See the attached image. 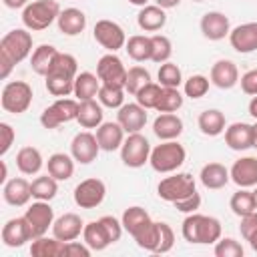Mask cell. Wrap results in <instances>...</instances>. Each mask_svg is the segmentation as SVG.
I'll list each match as a JSON object with an SVG mask.
<instances>
[{"label":"cell","instance_id":"ab89813d","mask_svg":"<svg viewBox=\"0 0 257 257\" xmlns=\"http://www.w3.org/2000/svg\"><path fill=\"white\" fill-rule=\"evenodd\" d=\"M181 106H183V94L179 92V88L163 86L155 110H159V112H177Z\"/></svg>","mask_w":257,"mask_h":257},{"label":"cell","instance_id":"11a10c76","mask_svg":"<svg viewBox=\"0 0 257 257\" xmlns=\"http://www.w3.org/2000/svg\"><path fill=\"white\" fill-rule=\"evenodd\" d=\"M92 253V249L82 241H66V245H64V255L66 257H88Z\"/></svg>","mask_w":257,"mask_h":257},{"label":"cell","instance_id":"681fc988","mask_svg":"<svg viewBox=\"0 0 257 257\" xmlns=\"http://www.w3.org/2000/svg\"><path fill=\"white\" fill-rule=\"evenodd\" d=\"M215 255L217 257H243V245L233 237H221L215 243Z\"/></svg>","mask_w":257,"mask_h":257},{"label":"cell","instance_id":"f546056e","mask_svg":"<svg viewBox=\"0 0 257 257\" xmlns=\"http://www.w3.org/2000/svg\"><path fill=\"white\" fill-rule=\"evenodd\" d=\"M199 131L207 137H219L221 133H225L227 122H225V114L219 108H207L199 114L197 118Z\"/></svg>","mask_w":257,"mask_h":257},{"label":"cell","instance_id":"74e56055","mask_svg":"<svg viewBox=\"0 0 257 257\" xmlns=\"http://www.w3.org/2000/svg\"><path fill=\"white\" fill-rule=\"evenodd\" d=\"M30 191H32V197L38 199V201H50L56 197L58 193V181L52 177V175H42V177H36L32 183H30Z\"/></svg>","mask_w":257,"mask_h":257},{"label":"cell","instance_id":"94428289","mask_svg":"<svg viewBox=\"0 0 257 257\" xmlns=\"http://www.w3.org/2000/svg\"><path fill=\"white\" fill-rule=\"evenodd\" d=\"M249 245H251V249H253V251L257 253V233H255V235H253V237L249 239Z\"/></svg>","mask_w":257,"mask_h":257},{"label":"cell","instance_id":"6125c7cd","mask_svg":"<svg viewBox=\"0 0 257 257\" xmlns=\"http://www.w3.org/2000/svg\"><path fill=\"white\" fill-rule=\"evenodd\" d=\"M128 2H131V4H135V6H141V8L149 4V0H128Z\"/></svg>","mask_w":257,"mask_h":257},{"label":"cell","instance_id":"484cf974","mask_svg":"<svg viewBox=\"0 0 257 257\" xmlns=\"http://www.w3.org/2000/svg\"><path fill=\"white\" fill-rule=\"evenodd\" d=\"M199 179H201L205 189L217 191V189H223L231 181V175H229V169L225 165H221V163H207V165H203V169L199 173Z\"/></svg>","mask_w":257,"mask_h":257},{"label":"cell","instance_id":"ffe728a7","mask_svg":"<svg viewBox=\"0 0 257 257\" xmlns=\"http://www.w3.org/2000/svg\"><path fill=\"white\" fill-rule=\"evenodd\" d=\"M211 84H215L221 90H229L239 82V70L237 64L229 58H221L211 66V74H209Z\"/></svg>","mask_w":257,"mask_h":257},{"label":"cell","instance_id":"680465c9","mask_svg":"<svg viewBox=\"0 0 257 257\" xmlns=\"http://www.w3.org/2000/svg\"><path fill=\"white\" fill-rule=\"evenodd\" d=\"M155 4H157V6H161V8H165V10H169V8L179 6V4H181V0H155Z\"/></svg>","mask_w":257,"mask_h":257},{"label":"cell","instance_id":"f907efd6","mask_svg":"<svg viewBox=\"0 0 257 257\" xmlns=\"http://www.w3.org/2000/svg\"><path fill=\"white\" fill-rule=\"evenodd\" d=\"M175 245V233L171 229L169 223H163L159 221V247H157V253L163 255V253H169Z\"/></svg>","mask_w":257,"mask_h":257},{"label":"cell","instance_id":"03108f58","mask_svg":"<svg viewBox=\"0 0 257 257\" xmlns=\"http://www.w3.org/2000/svg\"><path fill=\"white\" fill-rule=\"evenodd\" d=\"M193 2H205V0H193Z\"/></svg>","mask_w":257,"mask_h":257},{"label":"cell","instance_id":"c3c4849f","mask_svg":"<svg viewBox=\"0 0 257 257\" xmlns=\"http://www.w3.org/2000/svg\"><path fill=\"white\" fill-rule=\"evenodd\" d=\"M137 245L145 251H151V253H157V247H159V221H153L139 237H135Z\"/></svg>","mask_w":257,"mask_h":257},{"label":"cell","instance_id":"91938a15","mask_svg":"<svg viewBox=\"0 0 257 257\" xmlns=\"http://www.w3.org/2000/svg\"><path fill=\"white\" fill-rule=\"evenodd\" d=\"M249 114H251L253 118H257V94L249 100Z\"/></svg>","mask_w":257,"mask_h":257},{"label":"cell","instance_id":"60d3db41","mask_svg":"<svg viewBox=\"0 0 257 257\" xmlns=\"http://www.w3.org/2000/svg\"><path fill=\"white\" fill-rule=\"evenodd\" d=\"M151 44H153V54H151V60L157 62V64H163L171 58L173 54V44L169 40V36L165 34H153L151 36Z\"/></svg>","mask_w":257,"mask_h":257},{"label":"cell","instance_id":"603a6c76","mask_svg":"<svg viewBox=\"0 0 257 257\" xmlns=\"http://www.w3.org/2000/svg\"><path fill=\"white\" fill-rule=\"evenodd\" d=\"M153 133L161 141H177L183 133V120L175 112H161L153 122Z\"/></svg>","mask_w":257,"mask_h":257},{"label":"cell","instance_id":"5b68a950","mask_svg":"<svg viewBox=\"0 0 257 257\" xmlns=\"http://www.w3.org/2000/svg\"><path fill=\"white\" fill-rule=\"evenodd\" d=\"M0 104L6 112L22 114L32 104V86L24 80H10L4 84L0 94Z\"/></svg>","mask_w":257,"mask_h":257},{"label":"cell","instance_id":"d6986e66","mask_svg":"<svg viewBox=\"0 0 257 257\" xmlns=\"http://www.w3.org/2000/svg\"><path fill=\"white\" fill-rule=\"evenodd\" d=\"M255 128L249 122H233L225 128V145L231 151H247L253 147Z\"/></svg>","mask_w":257,"mask_h":257},{"label":"cell","instance_id":"cb8c5ba5","mask_svg":"<svg viewBox=\"0 0 257 257\" xmlns=\"http://www.w3.org/2000/svg\"><path fill=\"white\" fill-rule=\"evenodd\" d=\"M96 141H98L100 151L112 153V151L122 147V143H124V128L118 122H112V120L110 122H102L96 128Z\"/></svg>","mask_w":257,"mask_h":257},{"label":"cell","instance_id":"6da1fadb","mask_svg":"<svg viewBox=\"0 0 257 257\" xmlns=\"http://www.w3.org/2000/svg\"><path fill=\"white\" fill-rule=\"evenodd\" d=\"M32 52V34L24 28L6 32L0 40V78H8L12 68Z\"/></svg>","mask_w":257,"mask_h":257},{"label":"cell","instance_id":"e575fe53","mask_svg":"<svg viewBox=\"0 0 257 257\" xmlns=\"http://www.w3.org/2000/svg\"><path fill=\"white\" fill-rule=\"evenodd\" d=\"M44 165V159L36 147H22L16 153V167L22 175H36Z\"/></svg>","mask_w":257,"mask_h":257},{"label":"cell","instance_id":"4fadbf2b","mask_svg":"<svg viewBox=\"0 0 257 257\" xmlns=\"http://www.w3.org/2000/svg\"><path fill=\"white\" fill-rule=\"evenodd\" d=\"M100 153V147H98V141H96V135L88 133V131H82V133H76L70 141V155L76 163L80 165H88L92 161H96Z\"/></svg>","mask_w":257,"mask_h":257},{"label":"cell","instance_id":"7dc6e473","mask_svg":"<svg viewBox=\"0 0 257 257\" xmlns=\"http://www.w3.org/2000/svg\"><path fill=\"white\" fill-rule=\"evenodd\" d=\"M161 90H163V86L159 84V82H149V84H145L137 94H135V98H137V102L141 104V106H145L147 110L149 108H155L157 106V102H159V96H161Z\"/></svg>","mask_w":257,"mask_h":257},{"label":"cell","instance_id":"83f0119b","mask_svg":"<svg viewBox=\"0 0 257 257\" xmlns=\"http://www.w3.org/2000/svg\"><path fill=\"white\" fill-rule=\"evenodd\" d=\"M137 24L145 32H157L167 24V12H165V8H161L157 4H147L141 8V12L137 16Z\"/></svg>","mask_w":257,"mask_h":257},{"label":"cell","instance_id":"d6a6232c","mask_svg":"<svg viewBox=\"0 0 257 257\" xmlns=\"http://www.w3.org/2000/svg\"><path fill=\"white\" fill-rule=\"evenodd\" d=\"M82 241L92 249V251H102L106 249L108 245H112L104 225L98 221H90V223H84V231H82Z\"/></svg>","mask_w":257,"mask_h":257},{"label":"cell","instance_id":"bcb514c9","mask_svg":"<svg viewBox=\"0 0 257 257\" xmlns=\"http://www.w3.org/2000/svg\"><path fill=\"white\" fill-rule=\"evenodd\" d=\"M209 84H211V80H209L207 76H203V74H193V76H189V78L185 80V84H183L185 96H189V98H201V96L207 94Z\"/></svg>","mask_w":257,"mask_h":257},{"label":"cell","instance_id":"7bdbcfd3","mask_svg":"<svg viewBox=\"0 0 257 257\" xmlns=\"http://www.w3.org/2000/svg\"><path fill=\"white\" fill-rule=\"evenodd\" d=\"M149 82H151L149 70L143 68V66H133V68L126 70V84H124V90L135 96V94H137L145 84H149Z\"/></svg>","mask_w":257,"mask_h":257},{"label":"cell","instance_id":"9a60e30c","mask_svg":"<svg viewBox=\"0 0 257 257\" xmlns=\"http://www.w3.org/2000/svg\"><path fill=\"white\" fill-rule=\"evenodd\" d=\"M199 26H201L203 36H205L207 40H213V42L223 40V38L229 36V32H231L229 18H227L223 12H219V10H211V12L203 14Z\"/></svg>","mask_w":257,"mask_h":257},{"label":"cell","instance_id":"836d02e7","mask_svg":"<svg viewBox=\"0 0 257 257\" xmlns=\"http://www.w3.org/2000/svg\"><path fill=\"white\" fill-rule=\"evenodd\" d=\"M64 241L52 237H34L30 245V255L32 257H64Z\"/></svg>","mask_w":257,"mask_h":257},{"label":"cell","instance_id":"e0dca14e","mask_svg":"<svg viewBox=\"0 0 257 257\" xmlns=\"http://www.w3.org/2000/svg\"><path fill=\"white\" fill-rule=\"evenodd\" d=\"M229 42L239 54H249L257 50V22H245L229 32Z\"/></svg>","mask_w":257,"mask_h":257},{"label":"cell","instance_id":"7a4b0ae2","mask_svg":"<svg viewBox=\"0 0 257 257\" xmlns=\"http://www.w3.org/2000/svg\"><path fill=\"white\" fill-rule=\"evenodd\" d=\"M183 237L185 241L189 243H195V245H211V243H217L221 239V221L217 217H211V215H201V213H189L183 221Z\"/></svg>","mask_w":257,"mask_h":257},{"label":"cell","instance_id":"ee69618b","mask_svg":"<svg viewBox=\"0 0 257 257\" xmlns=\"http://www.w3.org/2000/svg\"><path fill=\"white\" fill-rule=\"evenodd\" d=\"M96 96H98V102L106 108H120L124 104V88H118V86L100 84V90Z\"/></svg>","mask_w":257,"mask_h":257},{"label":"cell","instance_id":"816d5d0a","mask_svg":"<svg viewBox=\"0 0 257 257\" xmlns=\"http://www.w3.org/2000/svg\"><path fill=\"white\" fill-rule=\"evenodd\" d=\"M175 205V209L177 211H181V213H195L199 207H201V195L195 191V193H191L189 197H185V199H181V201H175L173 203Z\"/></svg>","mask_w":257,"mask_h":257},{"label":"cell","instance_id":"be15d7a7","mask_svg":"<svg viewBox=\"0 0 257 257\" xmlns=\"http://www.w3.org/2000/svg\"><path fill=\"white\" fill-rule=\"evenodd\" d=\"M253 128H255V141H253V149H257V122L253 124Z\"/></svg>","mask_w":257,"mask_h":257},{"label":"cell","instance_id":"f1b7e54d","mask_svg":"<svg viewBox=\"0 0 257 257\" xmlns=\"http://www.w3.org/2000/svg\"><path fill=\"white\" fill-rule=\"evenodd\" d=\"M78 116H76V122L82 126V128H98L104 120H102V104L96 102L94 98L90 100H78Z\"/></svg>","mask_w":257,"mask_h":257},{"label":"cell","instance_id":"8992f818","mask_svg":"<svg viewBox=\"0 0 257 257\" xmlns=\"http://www.w3.org/2000/svg\"><path fill=\"white\" fill-rule=\"evenodd\" d=\"M195 191H197V185H195L193 175L189 173H175L171 177L161 179V183L157 185V195L167 203L181 201Z\"/></svg>","mask_w":257,"mask_h":257},{"label":"cell","instance_id":"52a82bcc","mask_svg":"<svg viewBox=\"0 0 257 257\" xmlns=\"http://www.w3.org/2000/svg\"><path fill=\"white\" fill-rule=\"evenodd\" d=\"M78 100L76 98H56L50 106H46L40 114V124L44 128H56L64 122H70V120H76L78 116Z\"/></svg>","mask_w":257,"mask_h":257},{"label":"cell","instance_id":"6f0895ef","mask_svg":"<svg viewBox=\"0 0 257 257\" xmlns=\"http://www.w3.org/2000/svg\"><path fill=\"white\" fill-rule=\"evenodd\" d=\"M2 4L10 10H16V8H24L28 4V0H2Z\"/></svg>","mask_w":257,"mask_h":257},{"label":"cell","instance_id":"b9f144b4","mask_svg":"<svg viewBox=\"0 0 257 257\" xmlns=\"http://www.w3.org/2000/svg\"><path fill=\"white\" fill-rule=\"evenodd\" d=\"M157 76H159V84H161V86H169V88H179L181 82H183L181 68H179L175 62H171V60H167V62L161 64Z\"/></svg>","mask_w":257,"mask_h":257},{"label":"cell","instance_id":"4316f807","mask_svg":"<svg viewBox=\"0 0 257 257\" xmlns=\"http://www.w3.org/2000/svg\"><path fill=\"white\" fill-rule=\"evenodd\" d=\"M58 30L66 36H78L86 28V16L78 8H64L58 14Z\"/></svg>","mask_w":257,"mask_h":257},{"label":"cell","instance_id":"ac0fdd59","mask_svg":"<svg viewBox=\"0 0 257 257\" xmlns=\"http://www.w3.org/2000/svg\"><path fill=\"white\" fill-rule=\"evenodd\" d=\"M116 122L124 128L126 135L141 133V128H145V124H147V108L141 106L139 102L122 104L116 112Z\"/></svg>","mask_w":257,"mask_h":257},{"label":"cell","instance_id":"d4e9b609","mask_svg":"<svg viewBox=\"0 0 257 257\" xmlns=\"http://www.w3.org/2000/svg\"><path fill=\"white\" fill-rule=\"evenodd\" d=\"M120 223H122L124 231L135 239V237H139V235L153 223V219L149 217V213H147L143 207L133 205V207L124 209V213H122V217H120Z\"/></svg>","mask_w":257,"mask_h":257},{"label":"cell","instance_id":"f5cc1de1","mask_svg":"<svg viewBox=\"0 0 257 257\" xmlns=\"http://www.w3.org/2000/svg\"><path fill=\"white\" fill-rule=\"evenodd\" d=\"M239 231H241V237H243L245 241H249V239L257 233V211H253V213L241 217Z\"/></svg>","mask_w":257,"mask_h":257},{"label":"cell","instance_id":"277c9868","mask_svg":"<svg viewBox=\"0 0 257 257\" xmlns=\"http://www.w3.org/2000/svg\"><path fill=\"white\" fill-rule=\"evenodd\" d=\"M187 159V151L177 141H163L155 149H151L149 163L157 173H175Z\"/></svg>","mask_w":257,"mask_h":257},{"label":"cell","instance_id":"4dcf8cb0","mask_svg":"<svg viewBox=\"0 0 257 257\" xmlns=\"http://www.w3.org/2000/svg\"><path fill=\"white\" fill-rule=\"evenodd\" d=\"M58 56V50L52 46V44H40L32 50V56H30V66L32 70L38 74V76H46L48 70L52 68L54 60Z\"/></svg>","mask_w":257,"mask_h":257},{"label":"cell","instance_id":"8d00e7d4","mask_svg":"<svg viewBox=\"0 0 257 257\" xmlns=\"http://www.w3.org/2000/svg\"><path fill=\"white\" fill-rule=\"evenodd\" d=\"M124 50H126V54L135 62L151 60V54H153L151 36H147V34H133V36H128V40L124 44Z\"/></svg>","mask_w":257,"mask_h":257},{"label":"cell","instance_id":"db71d44e","mask_svg":"<svg viewBox=\"0 0 257 257\" xmlns=\"http://www.w3.org/2000/svg\"><path fill=\"white\" fill-rule=\"evenodd\" d=\"M0 137H2V141H0V155L4 157L10 151V147L14 145L16 133H14V128L8 122H0Z\"/></svg>","mask_w":257,"mask_h":257},{"label":"cell","instance_id":"44dd1931","mask_svg":"<svg viewBox=\"0 0 257 257\" xmlns=\"http://www.w3.org/2000/svg\"><path fill=\"white\" fill-rule=\"evenodd\" d=\"M82 231H84V223H82L80 215H76V213H64L58 219H54V223H52V235L64 243L78 239L82 235Z\"/></svg>","mask_w":257,"mask_h":257},{"label":"cell","instance_id":"9c48e42d","mask_svg":"<svg viewBox=\"0 0 257 257\" xmlns=\"http://www.w3.org/2000/svg\"><path fill=\"white\" fill-rule=\"evenodd\" d=\"M96 76L100 78V84L118 86V88H124V84H126V68L114 52H108L98 58Z\"/></svg>","mask_w":257,"mask_h":257},{"label":"cell","instance_id":"1f68e13d","mask_svg":"<svg viewBox=\"0 0 257 257\" xmlns=\"http://www.w3.org/2000/svg\"><path fill=\"white\" fill-rule=\"evenodd\" d=\"M46 171L56 181H68L74 175V159L66 153H54L46 161Z\"/></svg>","mask_w":257,"mask_h":257},{"label":"cell","instance_id":"f35d334b","mask_svg":"<svg viewBox=\"0 0 257 257\" xmlns=\"http://www.w3.org/2000/svg\"><path fill=\"white\" fill-rule=\"evenodd\" d=\"M229 207L231 211L237 215V217H243V215H249L255 209V199H253V191H247V189H239L237 193H233L231 201H229Z\"/></svg>","mask_w":257,"mask_h":257},{"label":"cell","instance_id":"7c38bea8","mask_svg":"<svg viewBox=\"0 0 257 257\" xmlns=\"http://www.w3.org/2000/svg\"><path fill=\"white\" fill-rule=\"evenodd\" d=\"M24 217L32 229L34 237H42L46 235V231L52 227L54 223V209L48 205V201H34L32 205H28V209L24 211Z\"/></svg>","mask_w":257,"mask_h":257},{"label":"cell","instance_id":"2e32d148","mask_svg":"<svg viewBox=\"0 0 257 257\" xmlns=\"http://www.w3.org/2000/svg\"><path fill=\"white\" fill-rule=\"evenodd\" d=\"M231 181L239 189L257 187V157H241L229 169Z\"/></svg>","mask_w":257,"mask_h":257},{"label":"cell","instance_id":"8fae6325","mask_svg":"<svg viewBox=\"0 0 257 257\" xmlns=\"http://www.w3.org/2000/svg\"><path fill=\"white\" fill-rule=\"evenodd\" d=\"M104 195H106V185L96 177H88L74 187V203L80 209L98 207L104 201Z\"/></svg>","mask_w":257,"mask_h":257},{"label":"cell","instance_id":"7402d4cb","mask_svg":"<svg viewBox=\"0 0 257 257\" xmlns=\"http://www.w3.org/2000/svg\"><path fill=\"white\" fill-rule=\"evenodd\" d=\"M2 197L8 205L12 207H24L28 205V201L32 199V191H30V183L22 177H14L8 179L2 187Z\"/></svg>","mask_w":257,"mask_h":257},{"label":"cell","instance_id":"9f6ffc18","mask_svg":"<svg viewBox=\"0 0 257 257\" xmlns=\"http://www.w3.org/2000/svg\"><path fill=\"white\" fill-rule=\"evenodd\" d=\"M241 90L249 96H255L257 94V68H251L247 70L243 76H241Z\"/></svg>","mask_w":257,"mask_h":257},{"label":"cell","instance_id":"5bb4252c","mask_svg":"<svg viewBox=\"0 0 257 257\" xmlns=\"http://www.w3.org/2000/svg\"><path fill=\"white\" fill-rule=\"evenodd\" d=\"M2 243L6 247H22L26 241H32L34 235H32V229L26 221V217H14V219H8L2 227Z\"/></svg>","mask_w":257,"mask_h":257},{"label":"cell","instance_id":"3957f363","mask_svg":"<svg viewBox=\"0 0 257 257\" xmlns=\"http://www.w3.org/2000/svg\"><path fill=\"white\" fill-rule=\"evenodd\" d=\"M60 6L56 0H34L22 8V24L28 30H46L54 20H58Z\"/></svg>","mask_w":257,"mask_h":257},{"label":"cell","instance_id":"f6af8a7d","mask_svg":"<svg viewBox=\"0 0 257 257\" xmlns=\"http://www.w3.org/2000/svg\"><path fill=\"white\" fill-rule=\"evenodd\" d=\"M76 80V78H74ZM74 80L70 78H62V76H44V86L52 96H68L74 94Z\"/></svg>","mask_w":257,"mask_h":257},{"label":"cell","instance_id":"ba28073f","mask_svg":"<svg viewBox=\"0 0 257 257\" xmlns=\"http://www.w3.org/2000/svg\"><path fill=\"white\" fill-rule=\"evenodd\" d=\"M149 157L151 143L147 141V137H143L141 133H131L120 147V161L131 169H139L145 163H149Z\"/></svg>","mask_w":257,"mask_h":257},{"label":"cell","instance_id":"30bf717a","mask_svg":"<svg viewBox=\"0 0 257 257\" xmlns=\"http://www.w3.org/2000/svg\"><path fill=\"white\" fill-rule=\"evenodd\" d=\"M92 34H94V40L108 52H116V50L124 48V44H126V34L122 30V26L116 24L114 20H106V18L98 20L94 24Z\"/></svg>","mask_w":257,"mask_h":257},{"label":"cell","instance_id":"e7e4bbea","mask_svg":"<svg viewBox=\"0 0 257 257\" xmlns=\"http://www.w3.org/2000/svg\"><path fill=\"white\" fill-rule=\"evenodd\" d=\"M253 199H255V209H257V189L253 191Z\"/></svg>","mask_w":257,"mask_h":257},{"label":"cell","instance_id":"d590c367","mask_svg":"<svg viewBox=\"0 0 257 257\" xmlns=\"http://www.w3.org/2000/svg\"><path fill=\"white\" fill-rule=\"evenodd\" d=\"M100 90V78L88 70L78 72L74 80V96L76 100H90L98 94Z\"/></svg>","mask_w":257,"mask_h":257}]
</instances>
